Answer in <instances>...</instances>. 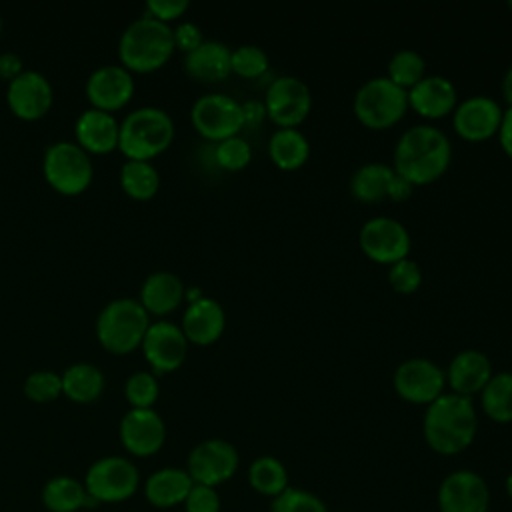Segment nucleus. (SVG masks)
I'll return each instance as SVG.
<instances>
[{
    "label": "nucleus",
    "mask_w": 512,
    "mask_h": 512,
    "mask_svg": "<svg viewBox=\"0 0 512 512\" xmlns=\"http://www.w3.org/2000/svg\"><path fill=\"white\" fill-rule=\"evenodd\" d=\"M182 506L186 512H220V494L212 486L194 484Z\"/></svg>",
    "instance_id": "a19ab883"
},
{
    "label": "nucleus",
    "mask_w": 512,
    "mask_h": 512,
    "mask_svg": "<svg viewBox=\"0 0 512 512\" xmlns=\"http://www.w3.org/2000/svg\"><path fill=\"white\" fill-rule=\"evenodd\" d=\"M484 414L500 424L512 422V372L492 374L480 392Z\"/></svg>",
    "instance_id": "2f4dec72"
},
{
    "label": "nucleus",
    "mask_w": 512,
    "mask_h": 512,
    "mask_svg": "<svg viewBox=\"0 0 512 512\" xmlns=\"http://www.w3.org/2000/svg\"><path fill=\"white\" fill-rule=\"evenodd\" d=\"M190 120L198 134L214 142L238 136V132L244 128L242 104L222 92H210L200 96L192 104Z\"/></svg>",
    "instance_id": "1a4fd4ad"
},
{
    "label": "nucleus",
    "mask_w": 512,
    "mask_h": 512,
    "mask_svg": "<svg viewBox=\"0 0 512 512\" xmlns=\"http://www.w3.org/2000/svg\"><path fill=\"white\" fill-rule=\"evenodd\" d=\"M392 384L396 394L406 402L428 406L444 394L446 374L428 358H408L396 366Z\"/></svg>",
    "instance_id": "ddd939ff"
},
{
    "label": "nucleus",
    "mask_w": 512,
    "mask_h": 512,
    "mask_svg": "<svg viewBox=\"0 0 512 512\" xmlns=\"http://www.w3.org/2000/svg\"><path fill=\"white\" fill-rule=\"evenodd\" d=\"M508 8H510V10H512V0H510V2H508Z\"/></svg>",
    "instance_id": "3c124183"
},
{
    "label": "nucleus",
    "mask_w": 512,
    "mask_h": 512,
    "mask_svg": "<svg viewBox=\"0 0 512 512\" xmlns=\"http://www.w3.org/2000/svg\"><path fill=\"white\" fill-rule=\"evenodd\" d=\"M186 286L174 272L156 270L148 274L140 286V304L148 314H168L176 310L184 300Z\"/></svg>",
    "instance_id": "b1692460"
},
{
    "label": "nucleus",
    "mask_w": 512,
    "mask_h": 512,
    "mask_svg": "<svg viewBox=\"0 0 512 512\" xmlns=\"http://www.w3.org/2000/svg\"><path fill=\"white\" fill-rule=\"evenodd\" d=\"M158 394L160 384L154 372L136 370L124 382V396L132 408H152Z\"/></svg>",
    "instance_id": "f704fd0d"
},
{
    "label": "nucleus",
    "mask_w": 512,
    "mask_h": 512,
    "mask_svg": "<svg viewBox=\"0 0 512 512\" xmlns=\"http://www.w3.org/2000/svg\"><path fill=\"white\" fill-rule=\"evenodd\" d=\"M248 482L254 492L276 498L288 488V470L274 456H258L248 468Z\"/></svg>",
    "instance_id": "473e14b6"
},
{
    "label": "nucleus",
    "mask_w": 512,
    "mask_h": 512,
    "mask_svg": "<svg viewBox=\"0 0 512 512\" xmlns=\"http://www.w3.org/2000/svg\"><path fill=\"white\" fill-rule=\"evenodd\" d=\"M412 188H414V186H412L406 178H402V176H398V174L394 172V176L390 178V184H388L386 198H392V200H396V202L406 200V198H410Z\"/></svg>",
    "instance_id": "49530a36"
},
{
    "label": "nucleus",
    "mask_w": 512,
    "mask_h": 512,
    "mask_svg": "<svg viewBox=\"0 0 512 512\" xmlns=\"http://www.w3.org/2000/svg\"><path fill=\"white\" fill-rule=\"evenodd\" d=\"M188 0H148L146 2V14L168 24L176 18H180L188 10Z\"/></svg>",
    "instance_id": "79ce46f5"
},
{
    "label": "nucleus",
    "mask_w": 512,
    "mask_h": 512,
    "mask_svg": "<svg viewBox=\"0 0 512 512\" xmlns=\"http://www.w3.org/2000/svg\"><path fill=\"white\" fill-rule=\"evenodd\" d=\"M352 110L364 126L384 130L394 126L408 110V92L388 76L368 78L356 90Z\"/></svg>",
    "instance_id": "423d86ee"
},
{
    "label": "nucleus",
    "mask_w": 512,
    "mask_h": 512,
    "mask_svg": "<svg viewBox=\"0 0 512 512\" xmlns=\"http://www.w3.org/2000/svg\"><path fill=\"white\" fill-rule=\"evenodd\" d=\"M490 488L474 470L450 472L438 488L440 512H488Z\"/></svg>",
    "instance_id": "2eb2a0df"
},
{
    "label": "nucleus",
    "mask_w": 512,
    "mask_h": 512,
    "mask_svg": "<svg viewBox=\"0 0 512 512\" xmlns=\"http://www.w3.org/2000/svg\"><path fill=\"white\" fill-rule=\"evenodd\" d=\"M410 246V234L396 218L374 216L360 228V248L374 262L394 264L404 260L410 254Z\"/></svg>",
    "instance_id": "f8f14e48"
},
{
    "label": "nucleus",
    "mask_w": 512,
    "mask_h": 512,
    "mask_svg": "<svg viewBox=\"0 0 512 512\" xmlns=\"http://www.w3.org/2000/svg\"><path fill=\"white\" fill-rule=\"evenodd\" d=\"M268 70V56L256 44H242L232 50V72L242 78H258Z\"/></svg>",
    "instance_id": "58836bf2"
},
{
    "label": "nucleus",
    "mask_w": 512,
    "mask_h": 512,
    "mask_svg": "<svg viewBox=\"0 0 512 512\" xmlns=\"http://www.w3.org/2000/svg\"><path fill=\"white\" fill-rule=\"evenodd\" d=\"M394 168L384 162H368L354 170L350 178V192L360 202H380L386 198Z\"/></svg>",
    "instance_id": "c756f323"
},
{
    "label": "nucleus",
    "mask_w": 512,
    "mask_h": 512,
    "mask_svg": "<svg viewBox=\"0 0 512 512\" xmlns=\"http://www.w3.org/2000/svg\"><path fill=\"white\" fill-rule=\"evenodd\" d=\"M264 106L268 118L280 128H296L312 110V92L296 76H278L266 88Z\"/></svg>",
    "instance_id": "9b49d317"
},
{
    "label": "nucleus",
    "mask_w": 512,
    "mask_h": 512,
    "mask_svg": "<svg viewBox=\"0 0 512 512\" xmlns=\"http://www.w3.org/2000/svg\"><path fill=\"white\" fill-rule=\"evenodd\" d=\"M150 326V314L136 298L106 302L96 318L98 342L112 354H128L138 348Z\"/></svg>",
    "instance_id": "39448f33"
},
{
    "label": "nucleus",
    "mask_w": 512,
    "mask_h": 512,
    "mask_svg": "<svg viewBox=\"0 0 512 512\" xmlns=\"http://www.w3.org/2000/svg\"><path fill=\"white\" fill-rule=\"evenodd\" d=\"M492 378V362L490 358L474 348L460 350L448 364L446 370V382L450 384L454 394L470 398L476 392H482V388Z\"/></svg>",
    "instance_id": "4be33fe9"
},
{
    "label": "nucleus",
    "mask_w": 512,
    "mask_h": 512,
    "mask_svg": "<svg viewBox=\"0 0 512 512\" xmlns=\"http://www.w3.org/2000/svg\"><path fill=\"white\" fill-rule=\"evenodd\" d=\"M42 504L50 512H78L98 506V502L90 498L84 482L66 474L54 476L42 486Z\"/></svg>",
    "instance_id": "bb28decb"
},
{
    "label": "nucleus",
    "mask_w": 512,
    "mask_h": 512,
    "mask_svg": "<svg viewBox=\"0 0 512 512\" xmlns=\"http://www.w3.org/2000/svg\"><path fill=\"white\" fill-rule=\"evenodd\" d=\"M122 446L134 456L156 454L166 440V424L154 408H130L118 426Z\"/></svg>",
    "instance_id": "f3484780"
},
{
    "label": "nucleus",
    "mask_w": 512,
    "mask_h": 512,
    "mask_svg": "<svg viewBox=\"0 0 512 512\" xmlns=\"http://www.w3.org/2000/svg\"><path fill=\"white\" fill-rule=\"evenodd\" d=\"M266 106L262 100H248L242 102V118H244V126L256 128L262 124V120L266 118Z\"/></svg>",
    "instance_id": "c03bdc74"
},
{
    "label": "nucleus",
    "mask_w": 512,
    "mask_h": 512,
    "mask_svg": "<svg viewBox=\"0 0 512 512\" xmlns=\"http://www.w3.org/2000/svg\"><path fill=\"white\" fill-rule=\"evenodd\" d=\"M452 114H454L452 116L454 130L464 140L480 142V140H486V138L498 134L504 110L500 108V104L494 98L476 94V96H470V98L458 102Z\"/></svg>",
    "instance_id": "6ab92c4d"
},
{
    "label": "nucleus",
    "mask_w": 512,
    "mask_h": 512,
    "mask_svg": "<svg viewBox=\"0 0 512 512\" xmlns=\"http://www.w3.org/2000/svg\"><path fill=\"white\" fill-rule=\"evenodd\" d=\"M268 154L280 170H296L308 160L310 144L298 128H278L268 140Z\"/></svg>",
    "instance_id": "c85d7f7f"
},
{
    "label": "nucleus",
    "mask_w": 512,
    "mask_h": 512,
    "mask_svg": "<svg viewBox=\"0 0 512 512\" xmlns=\"http://www.w3.org/2000/svg\"><path fill=\"white\" fill-rule=\"evenodd\" d=\"M22 72H24V66H22V60L18 54H14V52L0 54V78L10 82L12 78H16Z\"/></svg>",
    "instance_id": "a18cd8bd"
},
{
    "label": "nucleus",
    "mask_w": 512,
    "mask_h": 512,
    "mask_svg": "<svg viewBox=\"0 0 512 512\" xmlns=\"http://www.w3.org/2000/svg\"><path fill=\"white\" fill-rule=\"evenodd\" d=\"M422 430L428 446L442 456H454L466 450L474 442L478 430L472 398L454 392L440 394L426 406Z\"/></svg>",
    "instance_id": "f03ea898"
},
{
    "label": "nucleus",
    "mask_w": 512,
    "mask_h": 512,
    "mask_svg": "<svg viewBox=\"0 0 512 512\" xmlns=\"http://www.w3.org/2000/svg\"><path fill=\"white\" fill-rule=\"evenodd\" d=\"M498 138L502 150L512 158V106H508L502 114V122L498 128Z\"/></svg>",
    "instance_id": "de8ad7c7"
},
{
    "label": "nucleus",
    "mask_w": 512,
    "mask_h": 512,
    "mask_svg": "<svg viewBox=\"0 0 512 512\" xmlns=\"http://www.w3.org/2000/svg\"><path fill=\"white\" fill-rule=\"evenodd\" d=\"M270 512H328V506L316 494L288 486L282 494L272 498Z\"/></svg>",
    "instance_id": "c9c22d12"
},
{
    "label": "nucleus",
    "mask_w": 512,
    "mask_h": 512,
    "mask_svg": "<svg viewBox=\"0 0 512 512\" xmlns=\"http://www.w3.org/2000/svg\"><path fill=\"white\" fill-rule=\"evenodd\" d=\"M194 486L186 468L166 466L152 472L144 482L146 500L160 510L184 504L190 488Z\"/></svg>",
    "instance_id": "a878e982"
},
{
    "label": "nucleus",
    "mask_w": 512,
    "mask_h": 512,
    "mask_svg": "<svg viewBox=\"0 0 512 512\" xmlns=\"http://www.w3.org/2000/svg\"><path fill=\"white\" fill-rule=\"evenodd\" d=\"M388 282L390 286L400 292V294H412L420 288L422 284V270L420 266L410 260V258H404V260H398L394 264H390V270H388Z\"/></svg>",
    "instance_id": "ea45409f"
},
{
    "label": "nucleus",
    "mask_w": 512,
    "mask_h": 512,
    "mask_svg": "<svg viewBox=\"0 0 512 512\" xmlns=\"http://www.w3.org/2000/svg\"><path fill=\"white\" fill-rule=\"evenodd\" d=\"M74 134L76 144L82 146L88 154H106L118 148L120 122L112 112L90 106L76 118Z\"/></svg>",
    "instance_id": "aec40b11"
},
{
    "label": "nucleus",
    "mask_w": 512,
    "mask_h": 512,
    "mask_svg": "<svg viewBox=\"0 0 512 512\" xmlns=\"http://www.w3.org/2000/svg\"><path fill=\"white\" fill-rule=\"evenodd\" d=\"M502 94H504L506 102L512 106V64L508 66V70L502 76Z\"/></svg>",
    "instance_id": "09e8293b"
},
{
    "label": "nucleus",
    "mask_w": 512,
    "mask_h": 512,
    "mask_svg": "<svg viewBox=\"0 0 512 512\" xmlns=\"http://www.w3.org/2000/svg\"><path fill=\"white\" fill-rule=\"evenodd\" d=\"M62 394L72 402H94L106 384L104 372L92 362H74L62 374Z\"/></svg>",
    "instance_id": "cd10ccee"
},
{
    "label": "nucleus",
    "mask_w": 512,
    "mask_h": 512,
    "mask_svg": "<svg viewBox=\"0 0 512 512\" xmlns=\"http://www.w3.org/2000/svg\"><path fill=\"white\" fill-rule=\"evenodd\" d=\"M172 34H174V46L184 54L192 52L204 42L202 30L194 22H180L176 28H172Z\"/></svg>",
    "instance_id": "37998d69"
},
{
    "label": "nucleus",
    "mask_w": 512,
    "mask_h": 512,
    "mask_svg": "<svg viewBox=\"0 0 512 512\" xmlns=\"http://www.w3.org/2000/svg\"><path fill=\"white\" fill-rule=\"evenodd\" d=\"M238 464L240 456L232 442L224 438H208L190 450L186 472L194 484L216 488L236 474Z\"/></svg>",
    "instance_id": "9d476101"
},
{
    "label": "nucleus",
    "mask_w": 512,
    "mask_h": 512,
    "mask_svg": "<svg viewBox=\"0 0 512 512\" xmlns=\"http://www.w3.org/2000/svg\"><path fill=\"white\" fill-rule=\"evenodd\" d=\"M426 76V60L420 52L404 48L388 60V78L406 92Z\"/></svg>",
    "instance_id": "72a5a7b5"
},
{
    "label": "nucleus",
    "mask_w": 512,
    "mask_h": 512,
    "mask_svg": "<svg viewBox=\"0 0 512 512\" xmlns=\"http://www.w3.org/2000/svg\"><path fill=\"white\" fill-rule=\"evenodd\" d=\"M458 92L446 76H424L408 90V106L424 118H442L454 112Z\"/></svg>",
    "instance_id": "5701e85b"
},
{
    "label": "nucleus",
    "mask_w": 512,
    "mask_h": 512,
    "mask_svg": "<svg viewBox=\"0 0 512 512\" xmlns=\"http://www.w3.org/2000/svg\"><path fill=\"white\" fill-rule=\"evenodd\" d=\"M0 30H2V18H0Z\"/></svg>",
    "instance_id": "603ef678"
},
{
    "label": "nucleus",
    "mask_w": 512,
    "mask_h": 512,
    "mask_svg": "<svg viewBox=\"0 0 512 512\" xmlns=\"http://www.w3.org/2000/svg\"><path fill=\"white\" fill-rule=\"evenodd\" d=\"M54 100L50 80L38 70H24L6 86V102L14 116L22 120H38L46 116Z\"/></svg>",
    "instance_id": "dca6fc26"
},
{
    "label": "nucleus",
    "mask_w": 512,
    "mask_h": 512,
    "mask_svg": "<svg viewBox=\"0 0 512 512\" xmlns=\"http://www.w3.org/2000/svg\"><path fill=\"white\" fill-rule=\"evenodd\" d=\"M84 88L92 108L114 112L132 98L134 78L122 64H102L90 72Z\"/></svg>",
    "instance_id": "a211bd4d"
},
{
    "label": "nucleus",
    "mask_w": 512,
    "mask_h": 512,
    "mask_svg": "<svg viewBox=\"0 0 512 512\" xmlns=\"http://www.w3.org/2000/svg\"><path fill=\"white\" fill-rule=\"evenodd\" d=\"M226 326V314L220 302L214 298L202 296L194 302H188L184 316H182V332L188 342L198 346H208L216 342Z\"/></svg>",
    "instance_id": "412c9836"
},
{
    "label": "nucleus",
    "mask_w": 512,
    "mask_h": 512,
    "mask_svg": "<svg viewBox=\"0 0 512 512\" xmlns=\"http://www.w3.org/2000/svg\"><path fill=\"white\" fill-rule=\"evenodd\" d=\"M174 50L176 46L170 24L148 14L132 20L118 40L120 64L130 72L158 70L170 60Z\"/></svg>",
    "instance_id": "7ed1b4c3"
},
{
    "label": "nucleus",
    "mask_w": 512,
    "mask_h": 512,
    "mask_svg": "<svg viewBox=\"0 0 512 512\" xmlns=\"http://www.w3.org/2000/svg\"><path fill=\"white\" fill-rule=\"evenodd\" d=\"M84 486L98 504H116L132 498L140 486V472L124 456H102L90 464Z\"/></svg>",
    "instance_id": "6e6552de"
},
{
    "label": "nucleus",
    "mask_w": 512,
    "mask_h": 512,
    "mask_svg": "<svg viewBox=\"0 0 512 512\" xmlns=\"http://www.w3.org/2000/svg\"><path fill=\"white\" fill-rule=\"evenodd\" d=\"M214 160L220 168L236 172L250 164L252 160V148L242 136H230L226 140H220L214 148Z\"/></svg>",
    "instance_id": "4c0bfd02"
},
{
    "label": "nucleus",
    "mask_w": 512,
    "mask_h": 512,
    "mask_svg": "<svg viewBox=\"0 0 512 512\" xmlns=\"http://www.w3.org/2000/svg\"><path fill=\"white\" fill-rule=\"evenodd\" d=\"M506 494H508V498L512 500V470H510V474L506 476Z\"/></svg>",
    "instance_id": "8fccbe9b"
},
{
    "label": "nucleus",
    "mask_w": 512,
    "mask_h": 512,
    "mask_svg": "<svg viewBox=\"0 0 512 512\" xmlns=\"http://www.w3.org/2000/svg\"><path fill=\"white\" fill-rule=\"evenodd\" d=\"M42 172L56 192L76 196L90 186L94 178V162L76 142L58 140L44 150Z\"/></svg>",
    "instance_id": "0eeeda50"
},
{
    "label": "nucleus",
    "mask_w": 512,
    "mask_h": 512,
    "mask_svg": "<svg viewBox=\"0 0 512 512\" xmlns=\"http://www.w3.org/2000/svg\"><path fill=\"white\" fill-rule=\"evenodd\" d=\"M140 348L154 374L174 372L186 360L188 340L178 324L170 320H156L150 322Z\"/></svg>",
    "instance_id": "4468645a"
},
{
    "label": "nucleus",
    "mask_w": 512,
    "mask_h": 512,
    "mask_svg": "<svg viewBox=\"0 0 512 512\" xmlns=\"http://www.w3.org/2000/svg\"><path fill=\"white\" fill-rule=\"evenodd\" d=\"M452 144L448 136L430 124H416L402 132L394 146V172L412 186L438 180L450 166Z\"/></svg>",
    "instance_id": "f257e3e1"
},
{
    "label": "nucleus",
    "mask_w": 512,
    "mask_h": 512,
    "mask_svg": "<svg viewBox=\"0 0 512 512\" xmlns=\"http://www.w3.org/2000/svg\"><path fill=\"white\" fill-rule=\"evenodd\" d=\"M184 70L202 82L224 80L232 72V50L218 40H204L198 48L184 54Z\"/></svg>",
    "instance_id": "393cba45"
},
{
    "label": "nucleus",
    "mask_w": 512,
    "mask_h": 512,
    "mask_svg": "<svg viewBox=\"0 0 512 512\" xmlns=\"http://www.w3.org/2000/svg\"><path fill=\"white\" fill-rule=\"evenodd\" d=\"M120 186L134 200H150L160 188V172L150 160H126L120 166Z\"/></svg>",
    "instance_id": "7c9ffc66"
},
{
    "label": "nucleus",
    "mask_w": 512,
    "mask_h": 512,
    "mask_svg": "<svg viewBox=\"0 0 512 512\" xmlns=\"http://www.w3.org/2000/svg\"><path fill=\"white\" fill-rule=\"evenodd\" d=\"M174 140L172 116L158 106H142L120 122L118 148L128 160H150Z\"/></svg>",
    "instance_id": "20e7f679"
},
{
    "label": "nucleus",
    "mask_w": 512,
    "mask_h": 512,
    "mask_svg": "<svg viewBox=\"0 0 512 512\" xmlns=\"http://www.w3.org/2000/svg\"><path fill=\"white\" fill-rule=\"evenodd\" d=\"M24 394L32 402H52L62 394V376L54 370H34L24 380Z\"/></svg>",
    "instance_id": "e433bc0d"
}]
</instances>
